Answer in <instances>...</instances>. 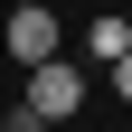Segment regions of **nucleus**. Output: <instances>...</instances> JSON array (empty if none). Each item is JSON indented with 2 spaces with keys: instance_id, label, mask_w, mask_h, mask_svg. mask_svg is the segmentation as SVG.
Instances as JSON below:
<instances>
[{
  "instance_id": "1",
  "label": "nucleus",
  "mask_w": 132,
  "mask_h": 132,
  "mask_svg": "<svg viewBox=\"0 0 132 132\" xmlns=\"http://www.w3.org/2000/svg\"><path fill=\"white\" fill-rule=\"evenodd\" d=\"M0 47L19 66H57V10H38V0H19L10 19H0Z\"/></svg>"
},
{
  "instance_id": "2",
  "label": "nucleus",
  "mask_w": 132,
  "mask_h": 132,
  "mask_svg": "<svg viewBox=\"0 0 132 132\" xmlns=\"http://www.w3.org/2000/svg\"><path fill=\"white\" fill-rule=\"evenodd\" d=\"M19 104H38L47 123H66V113L85 104V66H76V57H57V66H28V94H19Z\"/></svg>"
},
{
  "instance_id": "3",
  "label": "nucleus",
  "mask_w": 132,
  "mask_h": 132,
  "mask_svg": "<svg viewBox=\"0 0 132 132\" xmlns=\"http://www.w3.org/2000/svg\"><path fill=\"white\" fill-rule=\"evenodd\" d=\"M132 57V19H85V66H123Z\"/></svg>"
},
{
  "instance_id": "4",
  "label": "nucleus",
  "mask_w": 132,
  "mask_h": 132,
  "mask_svg": "<svg viewBox=\"0 0 132 132\" xmlns=\"http://www.w3.org/2000/svg\"><path fill=\"white\" fill-rule=\"evenodd\" d=\"M0 132H47V113H38V104H10V123H0Z\"/></svg>"
},
{
  "instance_id": "5",
  "label": "nucleus",
  "mask_w": 132,
  "mask_h": 132,
  "mask_svg": "<svg viewBox=\"0 0 132 132\" xmlns=\"http://www.w3.org/2000/svg\"><path fill=\"white\" fill-rule=\"evenodd\" d=\"M113 94H123V104H132V57H123V66H113Z\"/></svg>"
}]
</instances>
